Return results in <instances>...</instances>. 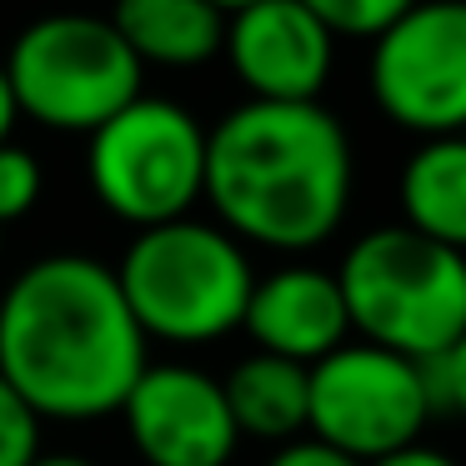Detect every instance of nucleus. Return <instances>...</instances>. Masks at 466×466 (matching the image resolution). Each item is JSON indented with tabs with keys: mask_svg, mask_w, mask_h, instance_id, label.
Segmentation results:
<instances>
[{
	"mask_svg": "<svg viewBox=\"0 0 466 466\" xmlns=\"http://www.w3.org/2000/svg\"><path fill=\"white\" fill-rule=\"evenodd\" d=\"M15 116H31L46 131L91 136L131 101H141L146 66L131 56L106 15L56 11L31 21L0 61Z\"/></svg>",
	"mask_w": 466,
	"mask_h": 466,
	"instance_id": "nucleus-5",
	"label": "nucleus"
},
{
	"mask_svg": "<svg viewBox=\"0 0 466 466\" xmlns=\"http://www.w3.org/2000/svg\"><path fill=\"white\" fill-rule=\"evenodd\" d=\"M351 331L411 361L466 336V256L411 226H376L336 266Z\"/></svg>",
	"mask_w": 466,
	"mask_h": 466,
	"instance_id": "nucleus-4",
	"label": "nucleus"
},
{
	"mask_svg": "<svg viewBox=\"0 0 466 466\" xmlns=\"http://www.w3.org/2000/svg\"><path fill=\"white\" fill-rule=\"evenodd\" d=\"M121 296L146 341L211 346L241 331L251 301V256L216 221H181L136 231L116 266Z\"/></svg>",
	"mask_w": 466,
	"mask_h": 466,
	"instance_id": "nucleus-3",
	"label": "nucleus"
},
{
	"mask_svg": "<svg viewBox=\"0 0 466 466\" xmlns=\"http://www.w3.org/2000/svg\"><path fill=\"white\" fill-rule=\"evenodd\" d=\"M401 226L466 256V136H436L401 166Z\"/></svg>",
	"mask_w": 466,
	"mask_h": 466,
	"instance_id": "nucleus-14",
	"label": "nucleus"
},
{
	"mask_svg": "<svg viewBox=\"0 0 466 466\" xmlns=\"http://www.w3.org/2000/svg\"><path fill=\"white\" fill-rule=\"evenodd\" d=\"M351 136L321 101H241L206 131V196L241 246L316 251L351 211Z\"/></svg>",
	"mask_w": 466,
	"mask_h": 466,
	"instance_id": "nucleus-2",
	"label": "nucleus"
},
{
	"mask_svg": "<svg viewBox=\"0 0 466 466\" xmlns=\"http://www.w3.org/2000/svg\"><path fill=\"white\" fill-rule=\"evenodd\" d=\"M211 5H216L221 15H231V11H246V5H256V0H211Z\"/></svg>",
	"mask_w": 466,
	"mask_h": 466,
	"instance_id": "nucleus-23",
	"label": "nucleus"
},
{
	"mask_svg": "<svg viewBox=\"0 0 466 466\" xmlns=\"http://www.w3.org/2000/svg\"><path fill=\"white\" fill-rule=\"evenodd\" d=\"M41 416L0 376V466H31L41 456Z\"/></svg>",
	"mask_w": 466,
	"mask_h": 466,
	"instance_id": "nucleus-17",
	"label": "nucleus"
},
{
	"mask_svg": "<svg viewBox=\"0 0 466 466\" xmlns=\"http://www.w3.org/2000/svg\"><path fill=\"white\" fill-rule=\"evenodd\" d=\"M106 21L121 31L141 66H166V71L206 66L226 46V15L211 0H116Z\"/></svg>",
	"mask_w": 466,
	"mask_h": 466,
	"instance_id": "nucleus-12",
	"label": "nucleus"
},
{
	"mask_svg": "<svg viewBox=\"0 0 466 466\" xmlns=\"http://www.w3.org/2000/svg\"><path fill=\"white\" fill-rule=\"evenodd\" d=\"M221 391H226V406H231L241 436H256V441H271V446L306 436L311 366H296L271 351H251L231 366Z\"/></svg>",
	"mask_w": 466,
	"mask_h": 466,
	"instance_id": "nucleus-13",
	"label": "nucleus"
},
{
	"mask_svg": "<svg viewBox=\"0 0 466 466\" xmlns=\"http://www.w3.org/2000/svg\"><path fill=\"white\" fill-rule=\"evenodd\" d=\"M306 11L326 25L331 35H356V41H376L391 21H401L416 0H301Z\"/></svg>",
	"mask_w": 466,
	"mask_h": 466,
	"instance_id": "nucleus-15",
	"label": "nucleus"
},
{
	"mask_svg": "<svg viewBox=\"0 0 466 466\" xmlns=\"http://www.w3.org/2000/svg\"><path fill=\"white\" fill-rule=\"evenodd\" d=\"M15 101H11V86H5V71H0V146L11 141V131H15Z\"/></svg>",
	"mask_w": 466,
	"mask_h": 466,
	"instance_id": "nucleus-21",
	"label": "nucleus"
},
{
	"mask_svg": "<svg viewBox=\"0 0 466 466\" xmlns=\"http://www.w3.org/2000/svg\"><path fill=\"white\" fill-rule=\"evenodd\" d=\"M371 466H456L446 451H436V446H406V451H396V456H381V461H371Z\"/></svg>",
	"mask_w": 466,
	"mask_h": 466,
	"instance_id": "nucleus-20",
	"label": "nucleus"
},
{
	"mask_svg": "<svg viewBox=\"0 0 466 466\" xmlns=\"http://www.w3.org/2000/svg\"><path fill=\"white\" fill-rule=\"evenodd\" d=\"M121 421L146 466H226L241 446L221 381L186 361L146 366Z\"/></svg>",
	"mask_w": 466,
	"mask_h": 466,
	"instance_id": "nucleus-9",
	"label": "nucleus"
},
{
	"mask_svg": "<svg viewBox=\"0 0 466 466\" xmlns=\"http://www.w3.org/2000/svg\"><path fill=\"white\" fill-rule=\"evenodd\" d=\"M426 381H431L436 411H451L456 421H466V336L436 361H426Z\"/></svg>",
	"mask_w": 466,
	"mask_h": 466,
	"instance_id": "nucleus-18",
	"label": "nucleus"
},
{
	"mask_svg": "<svg viewBox=\"0 0 466 466\" xmlns=\"http://www.w3.org/2000/svg\"><path fill=\"white\" fill-rule=\"evenodd\" d=\"M231 76L246 86V101H321L336 61V35L306 11L301 0H256L226 15Z\"/></svg>",
	"mask_w": 466,
	"mask_h": 466,
	"instance_id": "nucleus-10",
	"label": "nucleus"
},
{
	"mask_svg": "<svg viewBox=\"0 0 466 466\" xmlns=\"http://www.w3.org/2000/svg\"><path fill=\"white\" fill-rule=\"evenodd\" d=\"M151 366L116 266L81 251L31 261L0 291V376L41 421L116 416Z\"/></svg>",
	"mask_w": 466,
	"mask_h": 466,
	"instance_id": "nucleus-1",
	"label": "nucleus"
},
{
	"mask_svg": "<svg viewBox=\"0 0 466 466\" xmlns=\"http://www.w3.org/2000/svg\"><path fill=\"white\" fill-rule=\"evenodd\" d=\"M371 101L421 141L466 136V0H416L376 35Z\"/></svg>",
	"mask_w": 466,
	"mask_h": 466,
	"instance_id": "nucleus-8",
	"label": "nucleus"
},
{
	"mask_svg": "<svg viewBox=\"0 0 466 466\" xmlns=\"http://www.w3.org/2000/svg\"><path fill=\"white\" fill-rule=\"evenodd\" d=\"M266 466H361L351 461L346 451H336V446H326L321 436H296V441H281L271 456H266Z\"/></svg>",
	"mask_w": 466,
	"mask_h": 466,
	"instance_id": "nucleus-19",
	"label": "nucleus"
},
{
	"mask_svg": "<svg viewBox=\"0 0 466 466\" xmlns=\"http://www.w3.org/2000/svg\"><path fill=\"white\" fill-rule=\"evenodd\" d=\"M41 191H46L41 161H35L25 146L5 141V146H0V226L31 216L35 201H41Z\"/></svg>",
	"mask_w": 466,
	"mask_h": 466,
	"instance_id": "nucleus-16",
	"label": "nucleus"
},
{
	"mask_svg": "<svg viewBox=\"0 0 466 466\" xmlns=\"http://www.w3.org/2000/svg\"><path fill=\"white\" fill-rule=\"evenodd\" d=\"M426 366L371 341H346L311 366V416L306 431L351 461L371 466L421 441L431 421Z\"/></svg>",
	"mask_w": 466,
	"mask_h": 466,
	"instance_id": "nucleus-7",
	"label": "nucleus"
},
{
	"mask_svg": "<svg viewBox=\"0 0 466 466\" xmlns=\"http://www.w3.org/2000/svg\"><path fill=\"white\" fill-rule=\"evenodd\" d=\"M31 466H96V461H86V456H76V451H41Z\"/></svg>",
	"mask_w": 466,
	"mask_h": 466,
	"instance_id": "nucleus-22",
	"label": "nucleus"
},
{
	"mask_svg": "<svg viewBox=\"0 0 466 466\" xmlns=\"http://www.w3.org/2000/svg\"><path fill=\"white\" fill-rule=\"evenodd\" d=\"M241 331L256 341V351L286 356L296 366H316L351 336V316H346L336 271L296 261L271 276H256Z\"/></svg>",
	"mask_w": 466,
	"mask_h": 466,
	"instance_id": "nucleus-11",
	"label": "nucleus"
},
{
	"mask_svg": "<svg viewBox=\"0 0 466 466\" xmlns=\"http://www.w3.org/2000/svg\"><path fill=\"white\" fill-rule=\"evenodd\" d=\"M86 176L96 201L136 231L181 221L206 196V126L186 106L141 96L91 131Z\"/></svg>",
	"mask_w": 466,
	"mask_h": 466,
	"instance_id": "nucleus-6",
	"label": "nucleus"
}]
</instances>
